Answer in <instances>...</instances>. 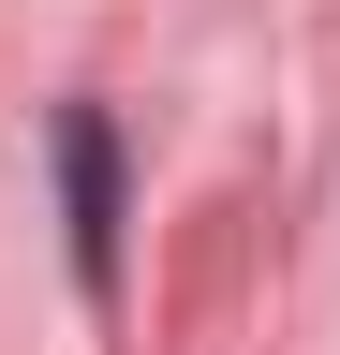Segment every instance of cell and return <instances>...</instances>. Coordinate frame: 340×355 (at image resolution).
<instances>
[{"instance_id":"1","label":"cell","mask_w":340,"mask_h":355,"mask_svg":"<svg viewBox=\"0 0 340 355\" xmlns=\"http://www.w3.org/2000/svg\"><path fill=\"white\" fill-rule=\"evenodd\" d=\"M60 193H74V282H118V133L89 119V104H74L60 119Z\"/></svg>"}]
</instances>
